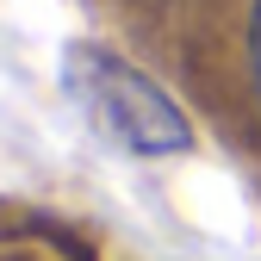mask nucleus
I'll use <instances>...</instances> for the list:
<instances>
[{
    "instance_id": "nucleus-1",
    "label": "nucleus",
    "mask_w": 261,
    "mask_h": 261,
    "mask_svg": "<svg viewBox=\"0 0 261 261\" xmlns=\"http://www.w3.org/2000/svg\"><path fill=\"white\" fill-rule=\"evenodd\" d=\"M62 87L130 155H180V149H193V124L162 93V81H149L137 62H124L106 44H69L62 50Z\"/></svg>"
},
{
    "instance_id": "nucleus-2",
    "label": "nucleus",
    "mask_w": 261,
    "mask_h": 261,
    "mask_svg": "<svg viewBox=\"0 0 261 261\" xmlns=\"http://www.w3.org/2000/svg\"><path fill=\"white\" fill-rule=\"evenodd\" d=\"M249 75H255V87H261V0L249 7Z\"/></svg>"
}]
</instances>
